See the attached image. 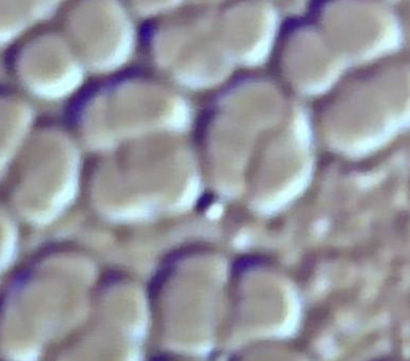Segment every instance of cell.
Instances as JSON below:
<instances>
[{"label": "cell", "mask_w": 410, "mask_h": 361, "mask_svg": "<svg viewBox=\"0 0 410 361\" xmlns=\"http://www.w3.org/2000/svg\"><path fill=\"white\" fill-rule=\"evenodd\" d=\"M264 259L260 258H256V257H245V258H241L238 259L237 261L234 263V271L236 273H240V272H244L247 271L248 269L252 268L254 266H258L259 265H262Z\"/></svg>", "instance_id": "cell-1"}, {"label": "cell", "mask_w": 410, "mask_h": 361, "mask_svg": "<svg viewBox=\"0 0 410 361\" xmlns=\"http://www.w3.org/2000/svg\"><path fill=\"white\" fill-rule=\"evenodd\" d=\"M171 269H163L155 276V278L153 279L152 283L150 284V288H149V295L150 297H155L159 290L162 289V286L165 285L166 280L168 279L171 275Z\"/></svg>", "instance_id": "cell-2"}, {"label": "cell", "mask_w": 410, "mask_h": 361, "mask_svg": "<svg viewBox=\"0 0 410 361\" xmlns=\"http://www.w3.org/2000/svg\"><path fill=\"white\" fill-rule=\"evenodd\" d=\"M213 196H211V195H209V193L205 195L198 201L197 210H199V211H203V210H205L208 207L210 206V204L213 203Z\"/></svg>", "instance_id": "cell-3"}]
</instances>
